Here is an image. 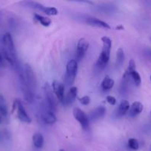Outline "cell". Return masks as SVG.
<instances>
[{
    "instance_id": "10",
    "label": "cell",
    "mask_w": 151,
    "mask_h": 151,
    "mask_svg": "<svg viewBox=\"0 0 151 151\" xmlns=\"http://www.w3.org/2000/svg\"><path fill=\"white\" fill-rule=\"evenodd\" d=\"M3 44H4V47H6V50L8 52L9 54L16 59L15 57V46L14 43H13V38H12L11 35L9 32H6L2 38Z\"/></svg>"
},
{
    "instance_id": "27",
    "label": "cell",
    "mask_w": 151,
    "mask_h": 151,
    "mask_svg": "<svg viewBox=\"0 0 151 151\" xmlns=\"http://www.w3.org/2000/svg\"><path fill=\"white\" fill-rule=\"evenodd\" d=\"M4 55L0 52V65L4 64Z\"/></svg>"
},
{
    "instance_id": "11",
    "label": "cell",
    "mask_w": 151,
    "mask_h": 151,
    "mask_svg": "<svg viewBox=\"0 0 151 151\" xmlns=\"http://www.w3.org/2000/svg\"><path fill=\"white\" fill-rule=\"evenodd\" d=\"M87 23L89 25H91V26L96 27H101L104 28V29H110V27L108 24L107 22H104V21L100 20L99 19H96L94 17H90L87 18Z\"/></svg>"
},
{
    "instance_id": "20",
    "label": "cell",
    "mask_w": 151,
    "mask_h": 151,
    "mask_svg": "<svg viewBox=\"0 0 151 151\" xmlns=\"http://www.w3.org/2000/svg\"><path fill=\"white\" fill-rule=\"evenodd\" d=\"M7 108L4 103L2 96H0V115L1 116H6L7 115Z\"/></svg>"
},
{
    "instance_id": "21",
    "label": "cell",
    "mask_w": 151,
    "mask_h": 151,
    "mask_svg": "<svg viewBox=\"0 0 151 151\" xmlns=\"http://www.w3.org/2000/svg\"><path fill=\"white\" fill-rule=\"evenodd\" d=\"M41 11L44 12L45 14L48 15V16H56V15H57L58 13H59V11H58V10L56 7H46V6H44V7H43Z\"/></svg>"
},
{
    "instance_id": "18",
    "label": "cell",
    "mask_w": 151,
    "mask_h": 151,
    "mask_svg": "<svg viewBox=\"0 0 151 151\" xmlns=\"http://www.w3.org/2000/svg\"><path fill=\"white\" fill-rule=\"evenodd\" d=\"M34 16H35V19H36L38 22H40V24H41L42 26L48 27L50 26V24H51V19H50V18L41 16V15L37 14V13L34 14Z\"/></svg>"
},
{
    "instance_id": "7",
    "label": "cell",
    "mask_w": 151,
    "mask_h": 151,
    "mask_svg": "<svg viewBox=\"0 0 151 151\" xmlns=\"http://www.w3.org/2000/svg\"><path fill=\"white\" fill-rule=\"evenodd\" d=\"M89 42L85 38H80L78 41L76 48V60L77 62L80 61L84 58L89 48Z\"/></svg>"
},
{
    "instance_id": "3",
    "label": "cell",
    "mask_w": 151,
    "mask_h": 151,
    "mask_svg": "<svg viewBox=\"0 0 151 151\" xmlns=\"http://www.w3.org/2000/svg\"><path fill=\"white\" fill-rule=\"evenodd\" d=\"M44 97H45L46 105L49 108V109L55 114L57 111V100L55 97L52 86L48 83H46L44 84Z\"/></svg>"
},
{
    "instance_id": "14",
    "label": "cell",
    "mask_w": 151,
    "mask_h": 151,
    "mask_svg": "<svg viewBox=\"0 0 151 151\" xmlns=\"http://www.w3.org/2000/svg\"><path fill=\"white\" fill-rule=\"evenodd\" d=\"M105 112H106V109L104 106H99L90 113V118L92 120H97L105 116Z\"/></svg>"
},
{
    "instance_id": "23",
    "label": "cell",
    "mask_w": 151,
    "mask_h": 151,
    "mask_svg": "<svg viewBox=\"0 0 151 151\" xmlns=\"http://www.w3.org/2000/svg\"><path fill=\"white\" fill-rule=\"evenodd\" d=\"M128 147H130L131 150H137L139 148V144L137 139L134 138H130L128 140Z\"/></svg>"
},
{
    "instance_id": "28",
    "label": "cell",
    "mask_w": 151,
    "mask_h": 151,
    "mask_svg": "<svg viewBox=\"0 0 151 151\" xmlns=\"http://www.w3.org/2000/svg\"><path fill=\"white\" fill-rule=\"evenodd\" d=\"M116 29H124V27H122V26H118V27H117Z\"/></svg>"
},
{
    "instance_id": "30",
    "label": "cell",
    "mask_w": 151,
    "mask_h": 151,
    "mask_svg": "<svg viewBox=\"0 0 151 151\" xmlns=\"http://www.w3.org/2000/svg\"><path fill=\"white\" fill-rule=\"evenodd\" d=\"M1 122H2V116L0 115V124H1Z\"/></svg>"
},
{
    "instance_id": "33",
    "label": "cell",
    "mask_w": 151,
    "mask_h": 151,
    "mask_svg": "<svg viewBox=\"0 0 151 151\" xmlns=\"http://www.w3.org/2000/svg\"><path fill=\"white\" fill-rule=\"evenodd\" d=\"M150 114H151V112H150Z\"/></svg>"
},
{
    "instance_id": "24",
    "label": "cell",
    "mask_w": 151,
    "mask_h": 151,
    "mask_svg": "<svg viewBox=\"0 0 151 151\" xmlns=\"http://www.w3.org/2000/svg\"><path fill=\"white\" fill-rule=\"evenodd\" d=\"M27 5L29 7H32V8L38 9V10H42L44 5H42L41 4L38 2H36V1H27Z\"/></svg>"
},
{
    "instance_id": "6",
    "label": "cell",
    "mask_w": 151,
    "mask_h": 151,
    "mask_svg": "<svg viewBox=\"0 0 151 151\" xmlns=\"http://www.w3.org/2000/svg\"><path fill=\"white\" fill-rule=\"evenodd\" d=\"M73 116L81 125V128L84 130H87L89 128V117L85 112L83 111L79 108H74L73 111Z\"/></svg>"
},
{
    "instance_id": "15",
    "label": "cell",
    "mask_w": 151,
    "mask_h": 151,
    "mask_svg": "<svg viewBox=\"0 0 151 151\" xmlns=\"http://www.w3.org/2000/svg\"><path fill=\"white\" fill-rule=\"evenodd\" d=\"M130 103L127 100H123L120 103L119 106H118V109H117V114L119 116H122L125 115L127 112L130 110Z\"/></svg>"
},
{
    "instance_id": "9",
    "label": "cell",
    "mask_w": 151,
    "mask_h": 151,
    "mask_svg": "<svg viewBox=\"0 0 151 151\" xmlns=\"http://www.w3.org/2000/svg\"><path fill=\"white\" fill-rule=\"evenodd\" d=\"M52 88L56 94L57 100L62 104H65V86L64 84L58 81H54L52 83Z\"/></svg>"
},
{
    "instance_id": "17",
    "label": "cell",
    "mask_w": 151,
    "mask_h": 151,
    "mask_svg": "<svg viewBox=\"0 0 151 151\" xmlns=\"http://www.w3.org/2000/svg\"><path fill=\"white\" fill-rule=\"evenodd\" d=\"M114 83H115V82H114L113 79L110 78L109 76H106L105 78H104L103 81H102L101 86H102V89L103 90L107 91V90L111 89V88L113 87Z\"/></svg>"
},
{
    "instance_id": "26",
    "label": "cell",
    "mask_w": 151,
    "mask_h": 151,
    "mask_svg": "<svg viewBox=\"0 0 151 151\" xmlns=\"http://www.w3.org/2000/svg\"><path fill=\"white\" fill-rule=\"evenodd\" d=\"M106 100L110 105H111V106H115V105L116 104V99L111 95L107 96V97H106Z\"/></svg>"
},
{
    "instance_id": "31",
    "label": "cell",
    "mask_w": 151,
    "mask_h": 151,
    "mask_svg": "<svg viewBox=\"0 0 151 151\" xmlns=\"http://www.w3.org/2000/svg\"><path fill=\"white\" fill-rule=\"evenodd\" d=\"M59 151H65V150H64V149H60V150Z\"/></svg>"
},
{
    "instance_id": "8",
    "label": "cell",
    "mask_w": 151,
    "mask_h": 151,
    "mask_svg": "<svg viewBox=\"0 0 151 151\" xmlns=\"http://www.w3.org/2000/svg\"><path fill=\"white\" fill-rule=\"evenodd\" d=\"M15 108L17 109V116L22 122H25V123H30L31 119L29 116V115L27 114L26 110L24 108L23 105H22V102L20 100L17 99L15 101L14 104Z\"/></svg>"
},
{
    "instance_id": "12",
    "label": "cell",
    "mask_w": 151,
    "mask_h": 151,
    "mask_svg": "<svg viewBox=\"0 0 151 151\" xmlns=\"http://www.w3.org/2000/svg\"><path fill=\"white\" fill-rule=\"evenodd\" d=\"M143 111V105L140 102H135L130 106V110H129V116L130 117H135L140 114Z\"/></svg>"
},
{
    "instance_id": "25",
    "label": "cell",
    "mask_w": 151,
    "mask_h": 151,
    "mask_svg": "<svg viewBox=\"0 0 151 151\" xmlns=\"http://www.w3.org/2000/svg\"><path fill=\"white\" fill-rule=\"evenodd\" d=\"M79 102L84 106H87L90 103V98L89 96H84L79 99Z\"/></svg>"
},
{
    "instance_id": "4",
    "label": "cell",
    "mask_w": 151,
    "mask_h": 151,
    "mask_svg": "<svg viewBox=\"0 0 151 151\" xmlns=\"http://www.w3.org/2000/svg\"><path fill=\"white\" fill-rule=\"evenodd\" d=\"M24 75H25V81L28 85L29 86L30 88L33 91L36 88L37 81L36 78L35 73H34L33 69H32L28 63L24 66Z\"/></svg>"
},
{
    "instance_id": "5",
    "label": "cell",
    "mask_w": 151,
    "mask_h": 151,
    "mask_svg": "<svg viewBox=\"0 0 151 151\" xmlns=\"http://www.w3.org/2000/svg\"><path fill=\"white\" fill-rule=\"evenodd\" d=\"M41 116L43 122L47 125H53L57 120L56 115L49 109L46 103H43L41 107Z\"/></svg>"
},
{
    "instance_id": "32",
    "label": "cell",
    "mask_w": 151,
    "mask_h": 151,
    "mask_svg": "<svg viewBox=\"0 0 151 151\" xmlns=\"http://www.w3.org/2000/svg\"><path fill=\"white\" fill-rule=\"evenodd\" d=\"M150 81H151V76H150Z\"/></svg>"
},
{
    "instance_id": "22",
    "label": "cell",
    "mask_w": 151,
    "mask_h": 151,
    "mask_svg": "<svg viewBox=\"0 0 151 151\" xmlns=\"http://www.w3.org/2000/svg\"><path fill=\"white\" fill-rule=\"evenodd\" d=\"M130 77L132 78L133 82H134V84L136 86H139L141 85V83H142V78H141V76L139 72H136V71L131 72L130 73Z\"/></svg>"
},
{
    "instance_id": "19",
    "label": "cell",
    "mask_w": 151,
    "mask_h": 151,
    "mask_svg": "<svg viewBox=\"0 0 151 151\" xmlns=\"http://www.w3.org/2000/svg\"><path fill=\"white\" fill-rule=\"evenodd\" d=\"M124 52L122 48H118L116 52V65L118 66H121L124 61Z\"/></svg>"
},
{
    "instance_id": "13",
    "label": "cell",
    "mask_w": 151,
    "mask_h": 151,
    "mask_svg": "<svg viewBox=\"0 0 151 151\" xmlns=\"http://www.w3.org/2000/svg\"><path fill=\"white\" fill-rule=\"evenodd\" d=\"M77 93H78V88L75 86L70 87L68 91V94L66 95L65 99V104L71 105L76 98Z\"/></svg>"
},
{
    "instance_id": "16",
    "label": "cell",
    "mask_w": 151,
    "mask_h": 151,
    "mask_svg": "<svg viewBox=\"0 0 151 151\" xmlns=\"http://www.w3.org/2000/svg\"><path fill=\"white\" fill-rule=\"evenodd\" d=\"M33 142L36 148H41L44 145V137L40 133H36L33 136Z\"/></svg>"
},
{
    "instance_id": "2",
    "label": "cell",
    "mask_w": 151,
    "mask_h": 151,
    "mask_svg": "<svg viewBox=\"0 0 151 151\" xmlns=\"http://www.w3.org/2000/svg\"><path fill=\"white\" fill-rule=\"evenodd\" d=\"M78 71V62L72 59L68 62L66 66V73L65 75V83L67 86L72 85L74 83Z\"/></svg>"
},
{
    "instance_id": "1",
    "label": "cell",
    "mask_w": 151,
    "mask_h": 151,
    "mask_svg": "<svg viewBox=\"0 0 151 151\" xmlns=\"http://www.w3.org/2000/svg\"><path fill=\"white\" fill-rule=\"evenodd\" d=\"M102 49L100 55L97 60V65L101 69H104L107 64L110 60V55L111 47H112V41L111 39L107 36H103L102 38Z\"/></svg>"
},
{
    "instance_id": "29",
    "label": "cell",
    "mask_w": 151,
    "mask_h": 151,
    "mask_svg": "<svg viewBox=\"0 0 151 151\" xmlns=\"http://www.w3.org/2000/svg\"><path fill=\"white\" fill-rule=\"evenodd\" d=\"M1 139H2V134H1V133L0 132V142L1 141Z\"/></svg>"
}]
</instances>
